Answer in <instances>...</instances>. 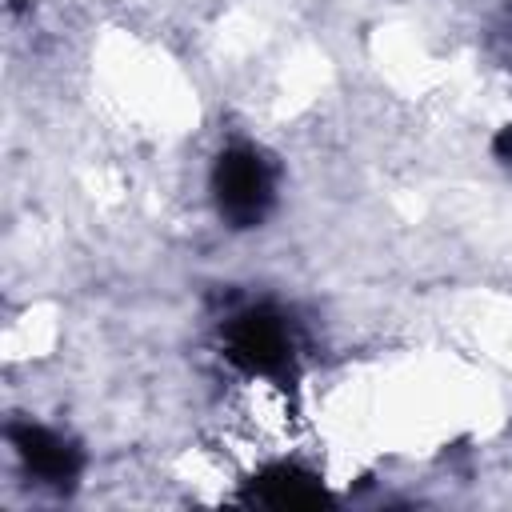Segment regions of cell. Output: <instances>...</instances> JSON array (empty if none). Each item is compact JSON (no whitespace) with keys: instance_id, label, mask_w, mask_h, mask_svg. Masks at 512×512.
Here are the masks:
<instances>
[{"instance_id":"5","label":"cell","mask_w":512,"mask_h":512,"mask_svg":"<svg viewBox=\"0 0 512 512\" xmlns=\"http://www.w3.org/2000/svg\"><path fill=\"white\" fill-rule=\"evenodd\" d=\"M496 152H500V156L512 164V128H504V132H500V140H496Z\"/></svg>"},{"instance_id":"1","label":"cell","mask_w":512,"mask_h":512,"mask_svg":"<svg viewBox=\"0 0 512 512\" xmlns=\"http://www.w3.org/2000/svg\"><path fill=\"white\" fill-rule=\"evenodd\" d=\"M212 196L232 228H252L272 208V168L252 148H228L212 168Z\"/></svg>"},{"instance_id":"2","label":"cell","mask_w":512,"mask_h":512,"mask_svg":"<svg viewBox=\"0 0 512 512\" xmlns=\"http://www.w3.org/2000/svg\"><path fill=\"white\" fill-rule=\"evenodd\" d=\"M224 348L232 364H240L244 372H260V376H280L292 360L288 328L272 308L240 312L224 332Z\"/></svg>"},{"instance_id":"4","label":"cell","mask_w":512,"mask_h":512,"mask_svg":"<svg viewBox=\"0 0 512 512\" xmlns=\"http://www.w3.org/2000/svg\"><path fill=\"white\" fill-rule=\"evenodd\" d=\"M256 488H260V500L272 508H316L324 500L320 484L296 468H268Z\"/></svg>"},{"instance_id":"3","label":"cell","mask_w":512,"mask_h":512,"mask_svg":"<svg viewBox=\"0 0 512 512\" xmlns=\"http://www.w3.org/2000/svg\"><path fill=\"white\" fill-rule=\"evenodd\" d=\"M8 436H12L16 456H20L40 480H48V484H68V480L80 472V452H76L68 440H60L56 432L40 428V424H12Z\"/></svg>"}]
</instances>
